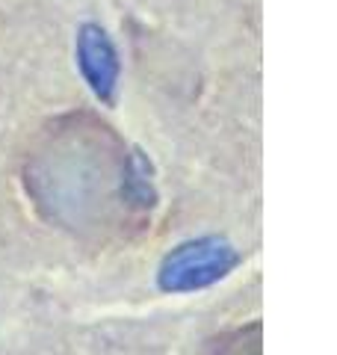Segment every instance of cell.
I'll return each mask as SVG.
<instances>
[{
    "mask_svg": "<svg viewBox=\"0 0 337 355\" xmlns=\"http://www.w3.org/2000/svg\"><path fill=\"white\" fill-rule=\"evenodd\" d=\"M234 263H237V252L228 243H222L216 237L189 240V243H181L163 261L160 284L172 293L201 291V287L225 279Z\"/></svg>",
    "mask_w": 337,
    "mask_h": 355,
    "instance_id": "cell-1",
    "label": "cell"
},
{
    "mask_svg": "<svg viewBox=\"0 0 337 355\" xmlns=\"http://www.w3.org/2000/svg\"><path fill=\"white\" fill-rule=\"evenodd\" d=\"M77 60H80V71L95 89L98 98H112L119 80V62H116V48L107 39V33L89 24L80 30V42H77Z\"/></svg>",
    "mask_w": 337,
    "mask_h": 355,
    "instance_id": "cell-2",
    "label": "cell"
}]
</instances>
